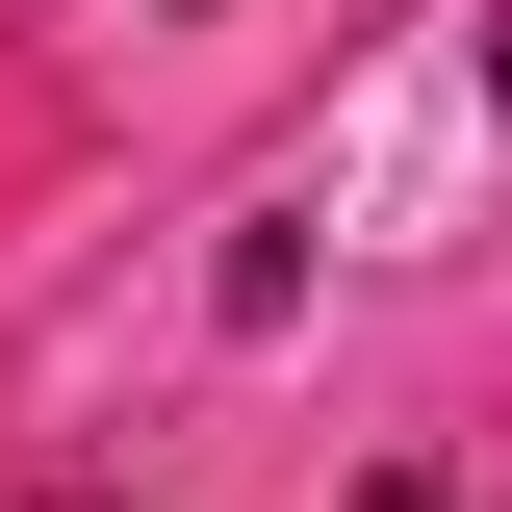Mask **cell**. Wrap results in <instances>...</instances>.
<instances>
[{
	"label": "cell",
	"instance_id": "obj_1",
	"mask_svg": "<svg viewBox=\"0 0 512 512\" xmlns=\"http://www.w3.org/2000/svg\"><path fill=\"white\" fill-rule=\"evenodd\" d=\"M359 512H461V487H436V461H384V487H359Z\"/></svg>",
	"mask_w": 512,
	"mask_h": 512
},
{
	"label": "cell",
	"instance_id": "obj_2",
	"mask_svg": "<svg viewBox=\"0 0 512 512\" xmlns=\"http://www.w3.org/2000/svg\"><path fill=\"white\" fill-rule=\"evenodd\" d=\"M487 103H512V0H487Z\"/></svg>",
	"mask_w": 512,
	"mask_h": 512
}]
</instances>
